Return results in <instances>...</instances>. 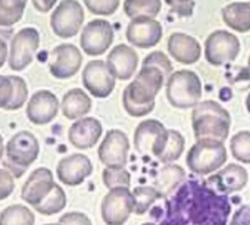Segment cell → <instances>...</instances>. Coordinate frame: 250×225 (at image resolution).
<instances>
[{
  "mask_svg": "<svg viewBox=\"0 0 250 225\" xmlns=\"http://www.w3.org/2000/svg\"><path fill=\"white\" fill-rule=\"evenodd\" d=\"M231 203L206 181H184L165 202L159 225H228Z\"/></svg>",
  "mask_w": 250,
  "mask_h": 225,
  "instance_id": "obj_1",
  "label": "cell"
},
{
  "mask_svg": "<svg viewBox=\"0 0 250 225\" xmlns=\"http://www.w3.org/2000/svg\"><path fill=\"white\" fill-rule=\"evenodd\" d=\"M168 78L165 74L149 65H143L136 78L125 87L122 93V104L131 117L149 115L155 109L156 96Z\"/></svg>",
  "mask_w": 250,
  "mask_h": 225,
  "instance_id": "obj_2",
  "label": "cell"
},
{
  "mask_svg": "<svg viewBox=\"0 0 250 225\" xmlns=\"http://www.w3.org/2000/svg\"><path fill=\"white\" fill-rule=\"evenodd\" d=\"M191 125L197 140L215 139L224 142L231 128L228 110L213 100L199 102L191 112Z\"/></svg>",
  "mask_w": 250,
  "mask_h": 225,
  "instance_id": "obj_3",
  "label": "cell"
},
{
  "mask_svg": "<svg viewBox=\"0 0 250 225\" xmlns=\"http://www.w3.org/2000/svg\"><path fill=\"white\" fill-rule=\"evenodd\" d=\"M227 149L224 142L215 139L197 140L187 153V166L196 175H208L218 171L227 162Z\"/></svg>",
  "mask_w": 250,
  "mask_h": 225,
  "instance_id": "obj_4",
  "label": "cell"
},
{
  "mask_svg": "<svg viewBox=\"0 0 250 225\" xmlns=\"http://www.w3.org/2000/svg\"><path fill=\"white\" fill-rule=\"evenodd\" d=\"M202 81L193 71L181 69L167 80V99L177 109L194 107L202 99Z\"/></svg>",
  "mask_w": 250,
  "mask_h": 225,
  "instance_id": "obj_5",
  "label": "cell"
},
{
  "mask_svg": "<svg viewBox=\"0 0 250 225\" xmlns=\"http://www.w3.org/2000/svg\"><path fill=\"white\" fill-rule=\"evenodd\" d=\"M136 212V200L128 187L109 190L102 200V218L106 225H124Z\"/></svg>",
  "mask_w": 250,
  "mask_h": 225,
  "instance_id": "obj_6",
  "label": "cell"
},
{
  "mask_svg": "<svg viewBox=\"0 0 250 225\" xmlns=\"http://www.w3.org/2000/svg\"><path fill=\"white\" fill-rule=\"evenodd\" d=\"M40 46V33L34 27H25L15 33L9 49V68L24 71L34 59Z\"/></svg>",
  "mask_w": 250,
  "mask_h": 225,
  "instance_id": "obj_7",
  "label": "cell"
},
{
  "mask_svg": "<svg viewBox=\"0 0 250 225\" xmlns=\"http://www.w3.org/2000/svg\"><path fill=\"white\" fill-rule=\"evenodd\" d=\"M168 143V130L156 120H145L134 133V147L140 155L161 158Z\"/></svg>",
  "mask_w": 250,
  "mask_h": 225,
  "instance_id": "obj_8",
  "label": "cell"
},
{
  "mask_svg": "<svg viewBox=\"0 0 250 225\" xmlns=\"http://www.w3.org/2000/svg\"><path fill=\"white\" fill-rule=\"evenodd\" d=\"M84 9L77 0H62L50 17V27L61 39L74 37L83 27Z\"/></svg>",
  "mask_w": 250,
  "mask_h": 225,
  "instance_id": "obj_9",
  "label": "cell"
},
{
  "mask_svg": "<svg viewBox=\"0 0 250 225\" xmlns=\"http://www.w3.org/2000/svg\"><path fill=\"white\" fill-rule=\"evenodd\" d=\"M240 53V40L232 33L218 30L205 41V58L213 66H222L235 61Z\"/></svg>",
  "mask_w": 250,
  "mask_h": 225,
  "instance_id": "obj_10",
  "label": "cell"
},
{
  "mask_svg": "<svg viewBox=\"0 0 250 225\" xmlns=\"http://www.w3.org/2000/svg\"><path fill=\"white\" fill-rule=\"evenodd\" d=\"M130 140L124 131L110 130L99 147V159L106 168H124L128 161Z\"/></svg>",
  "mask_w": 250,
  "mask_h": 225,
  "instance_id": "obj_11",
  "label": "cell"
},
{
  "mask_svg": "<svg viewBox=\"0 0 250 225\" xmlns=\"http://www.w3.org/2000/svg\"><path fill=\"white\" fill-rule=\"evenodd\" d=\"M113 41V28L104 20L90 21L80 37L81 49L88 56H100L110 47Z\"/></svg>",
  "mask_w": 250,
  "mask_h": 225,
  "instance_id": "obj_12",
  "label": "cell"
},
{
  "mask_svg": "<svg viewBox=\"0 0 250 225\" xmlns=\"http://www.w3.org/2000/svg\"><path fill=\"white\" fill-rule=\"evenodd\" d=\"M5 152L8 161L12 165L25 169L37 161L40 153V144L33 133L20 131L8 142Z\"/></svg>",
  "mask_w": 250,
  "mask_h": 225,
  "instance_id": "obj_13",
  "label": "cell"
},
{
  "mask_svg": "<svg viewBox=\"0 0 250 225\" xmlns=\"http://www.w3.org/2000/svg\"><path fill=\"white\" fill-rule=\"evenodd\" d=\"M83 84L91 96L106 99L115 88V77L110 74L106 62L91 61L83 71Z\"/></svg>",
  "mask_w": 250,
  "mask_h": 225,
  "instance_id": "obj_14",
  "label": "cell"
},
{
  "mask_svg": "<svg viewBox=\"0 0 250 225\" xmlns=\"http://www.w3.org/2000/svg\"><path fill=\"white\" fill-rule=\"evenodd\" d=\"M83 63V55L74 44H59L52 50V61L49 63L50 74L58 80H68L74 77Z\"/></svg>",
  "mask_w": 250,
  "mask_h": 225,
  "instance_id": "obj_15",
  "label": "cell"
},
{
  "mask_svg": "<svg viewBox=\"0 0 250 225\" xmlns=\"http://www.w3.org/2000/svg\"><path fill=\"white\" fill-rule=\"evenodd\" d=\"M93 172L91 161L83 153H74L63 159L56 166V175L59 181L69 187L83 184Z\"/></svg>",
  "mask_w": 250,
  "mask_h": 225,
  "instance_id": "obj_16",
  "label": "cell"
},
{
  "mask_svg": "<svg viewBox=\"0 0 250 225\" xmlns=\"http://www.w3.org/2000/svg\"><path fill=\"white\" fill-rule=\"evenodd\" d=\"M59 104L55 93L49 90L36 91L27 104V118L36 125H46L56 118Z\"/></svg>",
  "mask_w": 250,
  "mask_h": 225,
  "instance_id": "obj_17",
  "label": "cell"
},
{
  "mask_svg": "<svg viewBox=\"0 0 250 225\" xmlns=\"http://www.w3.org/2000/svg\"><path fill=\"white\" fill-rule=\"evenodd\" d=\"M162 39V25L155 18L131 20L127 27V40L136 47L150 49Z\"/></svg>",
  "mask_w": 250,
  "mask_h": 225,
  "instance_id": "obj_18",
  "label": "cell"
},
{
  "mask_svg": "<svg viewBox=\"0 0 250 225\" xmlns=\"http://www.w3.org/2000/svg\"><path fill=\"white\" fill-rule=\"evenodd\" d=\"M55 184L53 174L49 168H37L22 185L21 197L25 203L36 207L50 194Z\"/></svg>",
  "mask_w": 250,
  "mask_h": 225,
  "instance_id": "obj_19",
  "label": "cell"
},
{
  "mask_svg": "<svg viewBox=\"0 0 250 225\" xmlns=\"http://www.w3.org/2000/svg\"><path fill=\"white\" fill-rule=\"evenodd\" d=\"M247 181H249L247 171L241 165L229 164L219 172L209 177L206 183L216 193L228 196L231 193L243 190L247 185Z\"/></svg>",
  "mask_w": 250,
  "mask_h": 225,
  "instance_id": "obj_20",
  "label": "cell"
},
{
  "mask_svg": "<svg viewBox=\"0 0 250 225\" xmlns=\"http://www.w3.org/2000/svg\"><path fill=\"white\" fill-rule=\"evenodd\" d=\"M106 65L115 80L127 81L134 75L139 66V55L127 44H118L107 55Z\"/></svg>",
  "mask_w": 250,
  "mask_h": 225,
  "instance_id": "obj_21",
  "label": "cell"
},
{
  "mask_svg": "<svg viewBox=\"0 0 250 225\" xmlns=\"http://www.w3.org/2000/svg\"><path fill=\"white\" fill-rule=\"evenodd\" d=\"M103 133V127L99 120L85 117L75 121L68 130L69 143L80 150H87L96 146Z\"/></svg>",
  "mask_w": 250,
  "mask_h": 225,
  "instance_id": "obj_22",
  "label": "cell"
},
{
  "mask_svg": "<svg viewBox=\"0 0 250 225\" xmlns=\"http://www.w3.org/2000/svg\"><path fill=\"white\" fill-rule=\"evenodd\" d=\"M168 52L169 55L183 65H193L202 56L200 43L184 33H174L168 39Z\"/></svg>",
  "mask_w": 250,
  "mask_h": 225,
  "instance_id": "obj_23",
  "label": "cell"
},
{
  "mask_svg": "<svg viewBox=\"0 0 250 225\" xmlns=\"http://www.w3.org/2000/svg\"><path fill=\"white\" fill-rule=\"evenodd\" d=\"M62 114L68 120H81L91 110V99L90 96L81 88H72L65 93L62 103Z\"/></svg>",
  "mask_w": 250,
  "mask_h": 225,
  "instance_id": "obj_24",
  "label": "cell"
},
{
  "mask_svg": "<svg viewBox=\"0 0 250 225\" xmlns=\"http://www.w3.org/2000/svg\"><path fill=\"white\" fill-rule=\"evenodd\" d=\"M224 22L237 33L250 31V2H234L221 11Z\"/></svg>",
  "mask_w": 250,
  "mask_h": 225,
  "instance_id": "obj_25",
  "label": "cell"
},
{
  "mask_svg": "<svg viewBox=\"0 0 250 225\" xmlns=\"http://www.w3.org/2000/svg\"><path fill=\"white\" fill-rule=\"evenodd\" d=\"M186 180V172L180 165L168 164L165 165L155 180L153 187L161 193L162 197H169Z\"/></svg>",
  "mask_w": 250,
  "mask_h": 225,
  "instance_id": "obj_26",
  "label": "cell"
},
{
  "mask_svg": "<svg viewBox=\"0 0 250 225\" xmlns=\"http://www.w3.org/2000/svg\"><path fill=\"white\" fill-rule=\"evenodd\" d=\"M162 9L161 0H125L124 11L131 20L137 18H156Z\"/></svg>",
  "mask_w": 250,
  "mask_h": 225,
  "instance_id": "obj_27",
  "label": "cell"
},
{
  "mask_svg": "<svg viewBox=\"0 0 250 225\" xmlns=\"http://www.w3.org/2000/svg\"><path fill=\"white\" fill-rule=\"evenodd\" d=\"M28 0H0V28H11L21 21Z\"/></svg>",
  "mask_w": 250,
  "mask_h": 225,
  "instance_id": "obj_28",
  "label": "cell"
},
{
  "mask_svg": "<svg viewBox=\"0 0 250 225\" xmlns=\"http://www.w3.org/2000/svg\"><path fill=\"white\" fill-rule=\"evenodd\" d=\"M33 210L24 205H11L0 213V225H34Z\"/></svg>",
  "mask_w": 250,
  "mask_h": 225,
  "instance_id": "obj_29",
  "label": "cell"
},
{
  "mask_svg": "<svg viewBox=\"0 0 250 225\" xmlns=\"http://www.w3.org/2000/svg\"><path fill=\"white\" fill-rule=\"evenodd\" d=\"M66 206V194L63 191V188L58 184H55L53 190L50 191V194L39 205L36 206L34 209L37 212H40L42 215H55V213H59L61 210H63Z\"/></svg>",
  "mask_w": 250,
  "mask_h": 225,
  "instance_id": "obj_30",
  "label": "cell"
},
{
  "mask_svg": "<svg viewBox=\"0 0 250 225\" xmlns=\"http://www.w3.org/2000/svg\"><path fill=\"white\" fill-rule=\"evenodd\" d=\"M184 139L183 136L175 131V130H168V143L167 147L164 150V153L161 155L159 161L165 165L175 162L177 159H180V156L184 152Z\"/></svg>",
  "mask_w": 250,
  "mask_h": 225,
  "instance_id": "obj_31",
  "label": "cell"
},
{
  "mask_svg": "<svg viewBox=\"0 0 250 225\" xmlns=\"http://www.w3.org/2000/svg\"><path fill=\"white\" fill-rule=\"evenodd\" d=\"M133 196L136 200V213L137 215H143L147 212V209L158 200L161 199V193L152 187V185H142V187H136L133 190Z\"/></svg>",
  "mask_w": 250,
  "mask_h": 225,
  "instance_id": "obj_32",
  "label": "cell"
},
{
  "mask_svg": "<svg viewBox=\"0 0 250 225\" xmlns=\"http://www.w3.org/2000/svg\"><path fill=\"white\" fill-rule=\"evenodd\" d=\"M229 149L235 161L250 164V131L237 133L229 142Z\"/></svg>",
  "mask_w": 250,
  "mask_h": 225,
  "instance_id": "obj_33",
  "label": "cell"
},
{
  "mask_svg": "<svg viewBox=\"0 0 250 225\" xmlns=\"http://www.w3.org/2000/svg\"><path fill=\"white\" fill-rule=\"evenodd\" d=\"M103 183L109 190L119 188V187H128L131 183V175L125 168H104Z\"/></svg>",
  "mask_w": 250,
  "mask_h": 225,
  "instance_id": "obj_34",
  "label": "cell"
},
{
  "mask_svg": "<svg viewBox=\"0 0 250 225\" xmlns=\"http://www.w3.org/2000/svg\"><path fill=\"white\" fill-rule=\"evenodd\" d=\"M14 82V97L11 103L6 106V110H17L24 106V103L28 99V87L24 78L17 75H9Z\"/></svg>",
  "mask_w": 250,
  "mask_h": 225,
  "instance_id": "obj_35",
  "label": "cell"
},
{
  "mask_svg": "<svg viewBox=\"0 0 250 225\" xmlns=\"http://www.w3.org/2000/svg\"><path fill=\"white\" fill-rule=\"evenodd\" d=\"M84 3L91 14L102 17L113 15L119 8V0H84Z\"/></svg>",
  "mask_w": 250,
  "mask_h": 225,
  "instance_id": "obj_36",
  "label": "cell"
},
{
  "mask_svg": "<svg viewBox=\"0 0 250 225\" xmlns=\"http://www.w3.org/2000/svg\"><path fill=\"white\" fill-rule=\"evenodd\" d=\"M143 65H149V66H155V68L161 69L167 78H169L172 74V63L164 52H153V53L147 55L146 59L143 61Z\"/></svg>",
  "mask_w": 250,
  "mask_h": 225,
  "instance_id": "obj_37",
  "label": "cell"
},
{
  "mask_svg": "<svg viewBox=\"0 0 250 225\" xmlns=\"http://www.w3.org/2000/svg\"><path fill=\"white\" fill-rule=\"evenodd\" d=\"M14 97V82L11 77L0 75V109H6Z\"/></svg>",
  "mask_w": 250,
  "mask_h": 225,
  "instance_id": "obj_38",
  "label": "cell"
},
{
  "mask_svg": "<svg viewBox=\"0 0 250 225\" xmlns=\"http://www.w3.org/2000/svg\"><path fill=\"white\" fill-rule=\"evenodd\" d=\"M167 3L169 5L172 12L177 14L178 17L187 18L193 15L194 0H167Z\"/></svg>",
  "mask_w": 250,
  "mask_h": 225,
  "instance_id": "obj_39",
  "label": "cell"
},
{
  "mask_svg": "<svg viewBox=\"0 0 250 225\" xmlns=\"http://www.w3.org/2000/svg\"><path fill=\"white\" fill-rule=\"evenodd\" d=\"M15 188V180L12 174L6 169L0 168V200H5L12 194Z\"/></svg>",
  "mask_w": 250,
  "mask_h": 225,
  "instance_id": "obj_40",
  "label": "cell"
},
{
  "mask_svg": "<svg viewBox=\"0 0 250 225\" xmlns=\"http://www.w3.org/2000/svg\"><path fill=\"white\" fill-rule=\"evenodd\" d=\"M59 222L62 225H91L90 218L83 212H68L61 216Z\"/></svg>",
  "mask_w": 250,
  "mask_h": 225,
  "instance_id": "obj_41",
  "label": "cell"
},
{
  "mask_svg": "<svg viewBox=\"0 0 250 225\" xmlns=\"http://www.w3.org/2000/svg\"><path fill=\"white\" fill-rule=\"evenodd\" d=\"M229 225H250V203L237 209L232 219L229 221Z\"/></svg>",
  "mask_w": 250,
  "mask_h": 225,
  "instance_id": "obj_42",
  "label": "cell"
},
{
  "mask_svg": "<svg viewBox=\"0 0 250 225\" xmlns=\"http://www.w3.org/2000/svg\"><path fill=\"white\" fill-rule=\"evenodd\" d=\"M56 2H58V0H33V5H34V8L39 12L46 14L50 9H53V6H55Z\"/></svg>",
  "mask_w": 250,
  "mask_h": 225,
  "instance_id": "obj_43",
  "label": "cell"
},
{
  "mask_svg": "<svg viewBox=\"0 0 250 225\" xmlns=\"http://www.w3.org/2000/svg\"><path fill=\"white\" fill-rule=\"evenodd\" d=\"M8 59V43L3 36H0V68L5 65Z\"/></svg>",
  "mask_w": 250,
  "mask_h": 225,
  "instance_id": "obj_44",
  "label": "cell"
},
{
  "mask_svg": "<svg viewBox=\"0 0 250 225\" xmlns=\"http://www.w3.org/2000/svg\"><path fill=\"white\" fill-rule=\"evenodd\" d=\"M5 142H3V137H2V134H0V159H2V156H3V153H5Z\"/></svg>",
  "mask_w": 250,
  "mask_h": 225,
  "instance_id": "obj_45",
  "label": "cell"
},
{
  "mask_svg": "<svg viewBox=\"0 0 250 225\" xmlns=\"http://www.w3.org/2000/svg\"><path fill=\"white\" fill-rule=\"evenodd\" d=\"M246 109H247V112L250 114V93H249L247 97H246Z\"/></svg>",
  "mask_w": 250,
  "mask_h": 225,
  "instance_id": "obj_46",
  "label": "cell"
},
{
  "mask_svg": "<svg viewBox=\"0 0 250 225\" xmlns=\"http://www.w3.org/2000/svg\"><path fill=\"white\" fill-rule=\"evenodd\" d=\"M247 68H249V72H250V56H249V61H247Z\"/></svg>",
  "mask_w": 250,
  "mask_h": 225,
  "instance_id": "obj_47",
  "label": "cell"
},
{
  "mask_svg": "<svg viewBox=\"0 0 250 225\" xmlns=\"http://www.w3.org/2000/svg\"><path fill=\"white\" fill-rule=\"evenodd\" d=\"M44 225H62L61 222H58V224H44Z\"/></svg>",
  "mask_w": 250,
  "mask_h": 225,
  "instance_id": "obj_48",
  "label": "cell"
}]
</instances>
